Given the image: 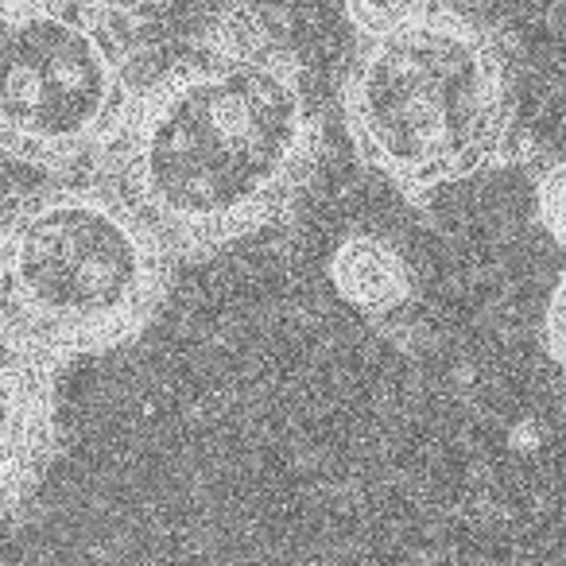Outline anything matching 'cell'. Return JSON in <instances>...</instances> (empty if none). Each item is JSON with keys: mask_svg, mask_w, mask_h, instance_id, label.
<instances>
[{"mask_svg": "<svg viewBox=\"0 0 566 566\" xmlns=\"http://www.w3.org/2000/svg\"><path fill=\"white\" fill-rule=\"evenodd\" d=\"M117 190L171 256H210L275 226L318 164V120L295 51L260 17L226 12L195 55L136 90Z\"/></svg>", "mask_w": 566, "mask_h": 566, "instance_id": "6da1fadb", "label": "cell"}, {"mask_svg": "<svg viewBox=\"0 0 566 566\" xmlns=\"http://www.w3.org/2000/svg\"><path fill=\"white\" fill-rule=\"evenodd\" d=\"M346 4H349V17L365 20V17H373V12L392 9V4H400V0H346Z\"/></svg>", "mask_w": 566, "mask_h": 566, "instance_id": "30bf717a", "label": "cell"}, {"mask_svg": "<svg viewBox=\"0 0 566 566\" xmlns=\"http://www.w3.org/2000/svg\"><path fill=\"white\" fill-rule=\"evenodd\" d=\"M331 280L349 307L373 318L400 311L403 303H411V292H416L403 252L377 233L346 237L331 256Z\"/></svg>", "mask_w": 566, "mask_h": 566, "instance_id": "8992f818", "label": "cell"}, {"mask_svg": "<svg viewBox=\"0 0 566 566\" xmlns=\"http://www.w3.org/2000/svg\"><path fill=\"white\" fill-rule=\"evenodd\" d=\"M171 287V252L113 187L63 182L0 221V342L59 365L136 342Z\"/></svg>", "mask_w": 566, "mask_h": 566, "instance_id": "3957f363", "label": "cell"}, {"mask_svg": "<svg viewBox=\"0 0 566 566\" xmlns=\"http://www.w3.org/2000/svg\"><path fill=\"white\" fill-rule=\"evenodd\" d=\"M354 24L342 117L365 167L427 202L509 159L516 94L493 32L439 0H400Z\"/></svg>", "mask_w": 566, "mask_h": 566, "instance_id": "7a4b0ae2", "label": "cell"}, {"mask_svg": "<svg viewBox=\"0 0 566 566\" xmlns=\"http://www.w3.org/2000/svg\"><path fill=\"white\" fill-rule=\"evenodd\" d=\"M133 97L105 20L59 0H0V156L40 171L105 159Z\"/></svg>", "mask_w": 566, "mask_h": 566, "instance_id": "277c9868", "label": "cell"}, {"mask_svg": "<svg viewBox=\"0 0 566 566\" xmlns=\"http://www.w3.org/2000/svg\"><path fill=\"white\" fill-rule=\"evenodd\" d=\"M535 218L547 229V237L566 249V159L551 164L535 182Z\"/></svg>", "mask_w": 566, "mask_h": 566, "instance_id": "52a82bcc", "label": "cell"}, {"mask_svg": "<svg viewBox=\"0 0 566 566\" xmlns=\"http://www.w3.org/2000/svg\"><path fill=\"white\" fill-rule=\"evenodd\" d=\"M55 447V369L0 342V524L35 493Z\"/></svg>", "mask_w": 566, "mask_h": 566, "instance_id": "5b68a950", "label": "cell"}, {"mask_svg": "<svg viewBox=\"0 0 566 566\" xmlns=\"http://www.w3.org/2000/svg\"><path fill=\"white\" fill-rule=\"evenodd\" d=\"M543 338H547V354L555 357L566 373V272L558 275L555 292H551L547 318H543Z\"/></svg>", "mask_w": 566, "mask_h": 566, "instance_id": "ba28073f", "label": "cell"}, {"mask_svg": "<svg viewBox=\"0 0 566 566\" xmlns=\"http://www.w3.org/2000/svg\"><path fill=\"white\" fill-rule=\"evenodd\" d=\"M59 4L86 12V17L109 20V17H133V12L159 9V4H171V0H59Z\"/></svg>", "mask_w": 566, "mask_h": 566, "instance_id": "9c48e42d", "label": "cell"}]
</instances>
